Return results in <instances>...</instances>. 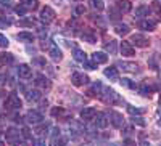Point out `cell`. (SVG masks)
<instances>
[{
    "label": "cell",
    "mask_w": 161,
    "mask_h": 146,
    "mask_svg": "<svg viewBox=\"0 0 161 146\" xmlns=\"http://www.w3.org/2000/svg\"><path fill=\"white\" fill-rule=\"evenodd\" d=\"M55 11H53L50 7H44L42 10H40V19H42L44 23H52L55 21Z\"/></svg>",
    "instance_id": "8992f818"
},
{
    "label": "cell",
    "mask_w": 161,
    "mask_h": 146,
    "mask_svg": "<svg viewBox=\"0 0 161 146\" xmlns=\"http://www.w3.org/2000/svg\"><path fill=\"white\" fill-rule=\"evenodd\" d=\"M127 112L132 114V116H140V114H143V109L134 108V106H127Z\"/></svg>",
    "instance_id": "8d00e7d4"
},
{
    "label": "cell",
    "mask_w": 161,
    "mask_h": 146,
    "mask_svg": "<svg viewBox=\"0 0 161 146\" xmlns=\"http://www.w3.org/2000/svg\"><path fill=\"white\" fill-rule=\"evenodd\" d=\"M93 121H95V127H100V128H105L108 125V119H106V114H103V112H97Z\"/></svg>",
    "instance_id": "30bf717a"
},
{
    "label": "cell",
    "mask_w": 161,
    "mask_h": 146,
    "mask_svg": "<svg viewBox=\"0 0 161 146\" xmlns=\"http://www.w3.org/2000/svg\"><path fill=\"white\" fill-rule=\"evenodd\" d=\"M121 53H123L124 56H134V48L130 45V42H121Z\"/></svg>",
    "instance_id": "e0dca14e"
},
{
    "label": "cell",
    "mask_w": 161,
    "mask_h": 146,
    "mask_svg": "<svg viewBox=\"0 0 161 146\" xmlns=\"http://www.w3.org/2000/svg\"><path fill=\"white\" fill-rule=\"evenodd\" d=\"M92 60L95 64H103V63L108 61V56H106L103 51H95V53H92Z\"/></svg>",
    "instance_id": "2e32d148"
},
{
    "label": "cell",
    "mask_w": 161,
    "mask_h": 146,
    "mask_svg": "<svg viewBox=\"0 0 161 146\" xmlns=\"http://www.w3.org/2000/svg\"><path fill=\"white\" fill-rule=\"evenodd\" d=\"M139 91H140V95H143V96H150L152 91H153V87L148 85L147 82H143V84L139 87Z\"/></svg>",
    "instance_id": "cb8c5ba5"
},
{
    "label": "cell",
    "mask_w": 161,
    "mask_h": 146,
    "mask_svg": "<svg viewBox=\"0 0 161 146\" xmlns=\"http://www.w3.org/2000/svg\"><path fill=\"white\" fill-rule=\"evenodd\" d=\"M36 85L40 88H50V81L44 76H37L36 77Z\"/></svg>",
    "instance_id": "ffe728a7"
},
{
    "label": "cell",
    "mask_w": 161,
    "mask_h": 146,
    "mask_svg": "<svg viewBox=\"0 0 161 146\" xmlns=\"http://www.w3.org/2000/svg\"><path fill=\"white\" fill-rule=\"evenodd\" d=\"M80 39H82L84 42H87V44H95L97 42V35L93 34L90 29H87V31H84L82 34H80Z\"/></svg>",
    "instance_id": "9a60e30c"
},
{
    "label": "cell",
    "mask_w": 161,
    "mask_h": 146,
    "mask_svg": "<svg viewBox=\"0 0 161 146\" xmlns=\"http://www.w3.org/2000/svg\"><path fill=\"white\" fill-rule=\"evenodd\" d=\"M150 10H152V11H155L158 16H161V2H153Z\"/></svg>",
    "instance_id": "74e56055"
},
{
    "label": "cell",
    "mask_w": 161,
    "mask_h": 146,
    "mask_svg": "<svg viewBox=\"0 0 161 146\" xmlns=\"http://www.w3.org/2000/svg\"><path fill=\"white\" fill-rule=\"evenodd\" d=\"M159 82H161V72H159Z\"/></svg>",
    "instance_id": "db71d44e"
},
{
    "label": "cell",
    "mask_w": 161,
    "mask_h": 146,
    "mask_svg": "<svg viewBox=\"0 0 161 146\" xmlns=\"http://www.w3.org/2000/svg\"><path fill=\"white\" fill-rule=\"evenodd\" d=\"M108 117H110V122L113 124L114 128H121V127L124 125V117H123V114H119V112H116V111H110Z\"/></svg>",
    "instance_id": "5b68a950"
},
{
    "label": "cell",
    "mask_w": 161,
    "mask_h": 146,
    "mask_svg": "<svg viewBox=\"0 0 161 146\" xmlns=\"http://www.w3.org/2000/svg\"><path fill=\"white\" fill-rule=\"evenodd\" d=\"M121 85H124V87H127V88H136V87H137L134 82H130V79H123V81H121Z\"/></svg>",
    "instance_id": "f35d334b"
},
{
    "label": "cell",
    "mask_w": 161,
    "mask_h": 146,
    "mask_svg": "<svg viewBox=\"0 0 161 146\" xmlns=\"http://www.w3.org/2000/svg\"><path fill=\"white\" fill-rule=\"evenodd\" d=\"M13 55L11 53H2V55H0V64H11L13 63Z\"/></svg>",
    "instance_id": "4316f807"
},
{
    "label": "cell",
    "mask_w": 161,
    "mask_h": 146,
    "mask_svg": "<svg viewBox=\"0 0 161 146\" xmlns=\"http://www.w3.org/2000/svg\"><path fill=\"white\" fill-rule=\"evenodd\" d=\"M39 37L40 39H45L47 37V31L45 29H39Z\"/></svg>",
    "instance_id": "7dc6e473"
},
{
    "label": "cell",
    "mask_w": 161,
    "mask_h": 146,
    "mask_svg": "<svg viewBox=\"0 0 161 146\" xmlns=\"http://www.w3.org/2000/svg\"><path fill=\"white\" fill-rule=\"evenodd\" d=\"M42 119H44V116L39 111H29L28 114H26V121H28L29 124H40Z\"/></svg>",
    "instance_id": "9c48e42d"
},
{
    "label": "cell",
    "mask_w": 161,
    "mask_h": 146,
    "mask_svg": "<svg viewBox=\"0 0 161 146\" xmlns=\"http://www.w3.org/2000/svg\"><path fill=\"white\" fill-rule=\"evenodd\" d=\"M116 8L121 13H129L132 10V5H130L129 0H118V2H116Z\"/></svg>",
    "instance_id": "5bb4252c"
},
{
    "label": "cell",
    "mask_w": 161,
    "mask_h": 146,
    "mask_svg": "<svg viewBox=\"0 0 161 146\" xmlns=\"http://www.w3.org/2000/svg\"><path fill=\"white\" fill-rule=\"evenodd\" d=\"M48 55H50V58H52L53 61H61V58H63L61 50H60L55 44H53V42L48 44Z\"/></svg>",
    "instance_id": "52a82bcc"
},
{
    "label": "cell",
    "mask_w": 161,
    "mask_h": 146,
    "mask_svg": "<svg viewBox=\"0 0 161 146\" xmlns=\"http://www.w3.org/2000/svg\"><path fill=\"white\" fill-rule=\"evenodd\" d=\"M74 11H76V15H84V13H86V7L84 5H77Z\"/></svg>",
    "instance_id": "f6af8a7d"
},
{
    "label": "cell",
    "mask_w": 161,
    "mask_h": 146,
    "mask_svg": "<svg viewBox=\"0 0 161 146\" xmlns=\"http://www.w3.org/2000/svg\"><path fill=\"white\" fill-rule=\"evenodd\" d=\"M119 68H123V71H127V72H137L139 71V66L136 63H127V61H119L118 63Z\"/></svg>",
    "instance_id": "7c38bea8"
},
{
    "label": "cell",
    "mask_w": 161,
    "mask_h": 146,
    "mask_svg": "<svg viewBox=\"0 0 161 146\" xmlns=\"http://www.w3.org/2000/svg\"><path fill=\"white\" fill-rule=\"evenodd\" d=\"M71 82H73L76 87H80V85H86V84L89 82V77L84 76L82 72H74V74L71 76Z\"/></svg>",
    "instance_id": "ba28073f"
},
{
    "label": "cell",
    "mask_w": 161,
    "mask_h": 146,
    "mask_svg": "<svg viewBox=\"0 0 161 146\" xmlns=\"http://www.w3.org/2000/svg\"><path fill=\"white\" fill-rule=\"evenodd\" d=\"M63 112H64L63 108H53L52 109V116L53 117H60V116H63Z\"/></svg>",
    "instance_id": "b9f144b4"
},
{
    "label": "cell",
    "mask_w": 161,
    "mask_h": 146,
    "mask_svg": "<svg viewBox=\"0 0 161 146\" xmlns=\"http://www.w3.org/2000/svg\"><path fill=\"white\" fill-rule=\"evenodd\" d=\"M15 11L18 13V15H24V13L28 11V8H26L24 5H19V7H16V8H15Z\"/></svg>",
    "instance_id": "bcb514c9"
},
{
    "label": "cell",
    "mask_w": 161,
    "mask_h": 146,
    "mask_svg": "<svg viewBox=\"0 0 161 146\" xmlns=\"http://www.w3.org/2000/svg\"><path fill=\"white\" fill-rule=\"evenodd\" d=\"M105 50L110 53V55H114L116 53V50H118V47H116V42L114 40H110L108 44H105Z\"/></svg>",
    "instance_id": "4dcf8cb0"
},
{
    "label": "cell",
    "mask_w": 161,
    "mask_h": 146,
    "mask_svg": "<svg viewBox=\"0 0 161 146\" xmlns=\"http://www.w3.org/2000/svg\"><path fill=\"white\" fill-rule=\"evenodd\" d=\"M0 119H2V116H0Z\"/></svg>",
    "instance_id": "9f6ffc18"
},
{
    "label": "cell",
    "mask_w": 161,
    "mask_h": 146,
    "mask_svg": "<svg viewBox=\"0 0 161 146\" xmlns=\"http://www.w3.org/2000/svg\"><path fill=\"white\" fill-rule=\"evenodd\" d=\"M18 24L21 26V28H28V26H34L36 21H34V18H24V19H19Z\"/></svg>",
    "instance_id": "836d02e7"
},
{
    "label": "cell",
    "mask_w": 161,
    "mask_h": 146,
    "mask_svg": "<svg viewBox=\"0 0 161 146\" xmlns=\"http://www.w3.org/2000/svg\"><path fill=\"white\" fill-rule=\"evenodd\" d=\"M32 64H34V66H40V68H45L47 61H45V58H42V56H36V58L32 60Z\"/></svg>",
    "instance_id": "e575fe53"
},
{
    "label": "cell",
    "mask_w": 161,
    "mask_h": 146,
    "mask_svg": "<svg viewBox=\"0 0 161 146\" xmlns=\"http://www.w3.org/2000/svg\"><path fill=\"white\" fill-rule=\"evenodd\" d=\"M11 18H7V16H0V28H8L11 26Z\"/></svg>",
    "instance_id": "d590c367"
},
{
    "label": "cell",
    "mask_w": 161,
    "mask_h": 146,
    "mask_svg": "<svg viewBox=\"0 0 161 146\" xmlns=\"http://www.w3.org/2000/svg\"><path fill=\"white\" fill-rule=\"evenodd\" d=\"M5 81H7V76L0 74V85H3V84H5Z\"/></svg>",
    "instance_id": "681fc988"
},
{
    "label": "cell",
    "mask_w": 161,
    "mask_h": 146,
    "mask_svg": "<svg viewBox=\"0 0 161 146\" xmlns=\"http://www.w3.org/2000/svg\"><path fill=\"white\" fill-rule=\"evenodd\" d=\"M16 37H18V40H21V42H32L34 40V35L31 32H19Z\"/></svg>",
    "instance_id": "d4e9b609"
},
{
    "label": "cell",
    "mask_w": 161,
    "mask_h": 146,
    "mask_svg": "<svg viewBox=\"0 0 161 146\" xmlns=\"http://www.w3.org/2000/svg\"><path fill=\"white\" fill-rule=\"evenodd\" d=\"M114 32L119 34V35H126V34H129V26L124 24V23H118L114 26Z\"/></svg>",
    "instance_id": "7402d4cb"
},
{
    "label": "cell",
    "mask_w": 161,
    "mask_h": 146,
    "mask_svg": "<svg viewBox=\"0 0 161 146\" xmlns=\"http://www.w3.org/2000/svg\"><path fill=\"white\" fill-rule=\"evenodd\" d=\"M105 77H108L110 81L116 82V81H119V72H118L116 68H106L105 69Z\"/></svg>",
    "instance_id": "d6986e66"
},
{
    "label": "cell",
    "mask_w": 161,
    "mask_h": 146,
    "mask_svg": "<svg viewBox=\"0 0 161 146\" xmlns=\"http://www.w3.org/2000/svg\"><path fill=\"white\" fill-rule=\"evenodd\" d=\"M21 106H23V103H21V100H19V96L16 93H10L7 96V100H5V108L7 109L18 111V109H21Z\"/></svg>",
    "instance_id": "3957f363"
},
{
    "label": "cell",
    "mask_w": 161,
    "mask_h": 146,
    "mask_svg": "<svg viewBox=\"0 0 161 146\" xmlns=\"http://www.w3.org/2000/svg\"><path fill=\"white\" fill-rule=\"evenodd\" d=\"M11 2H13V0H0V3H2L3 7H7V5H10Z\"/></svg>",
    "instance_id": "f907efd6"
},
{
    "label": "cell",
    "mask_w": 161,
    "mask_h": 146,
    "mask_svg": "<svg viewBox=\"0 0 161 146\" xmlns=\"http://www.w3.org/2000/svg\"><path fill=\"white\" fill-rule=\"evenodd\" d=\"M132 122H134V124H137V125H140V127L145 125V121H143L140 116H134V117H132Z\"/></svg>",
    "instance_id": "ab89813d"
},
{
    "label": "cell",
    "mask_w": 161,
    "mask_h": 146,
    "mask_svg": "<svg viewBox=\"0 0 161 146\" xmlns=\"http://www.w3.org/2000/svg\"><path fill=\"white\" fill-rule=\"evenodd\" d=\"M152 10L148 8V7H139L137 10H136V16L137 18H143V16H148V13H150Z\"/></svg>",
    "instance_id": "f1b7e54d"
},
{
    "label": "cell",
    "mask_w": 161,
    "mask_h": 146,
    "mask_svg": "<svg viewBox=\"0 0 161 146\" xmlns=\"http://www.w3.org/2000/svg\"><path fill=\"white\" fill-rule=\"evenodd\" d=\"M23 5L28 10H36L39 7V2H37V0H23Z\"/></svg>",
    "instance_id": "d6a6232c"
},
{
    "label": "cell",
    "mask_w": 161,
    "mask_h": 146,
    "mask_svg": "<svg viewBox=\"0 0 161 146\" xmlns=\"http://www.w3.org/2000/svg\"><path fill=\"white\" fill-rule=\"evenodd\" d=\"M69 127H73V130H71V128H69V130L73 132V133H74V135H77V133H80V132H84V127H82V125H80V122H77V121H73Z\"/></svg>",
    "instance_id": "f546056e"
},
{
    "label": "cell",
    "mask_w": 161,
    "mask_h": 146,
    "mask_svg": "<svg viewBox=\"0 0 161 146\" xmlns=\"http://www.w3.org/2000/svg\"><path fill=\"white\" fill-rule=\"evenodd\" d=\"M82 64L86 66L87 69H95V64H93V63H87V61H86V63H82Z\"/></svg>",
    "instance_id": "c3c4849f"
},
{
    "label": "cell",
    "mask_w": 161,
    "mask_h": 146,
    "mask_svg": "<svg viewBox=\"0 0 161 146\" xmlns=\"http://www.w3.org/2000/svg\"><path fill=\"white\" fill-rule=\"evenodd\" d=\"M5 138L10 144H21L24 141V137H23V132H19L18 128L15 127H8L7 132H5Z\"/></svg>",
    "instance_id": "6da1fadb"
},
{
    "label": "cell",
    "mask_w": 161,
    "mask_h": 146,
    "mask_svg": "<svg viewBox=\"0 0 161 146\" xmlns=\"http://www.w3.org/2000/svg\"><path fill=\"white\" fill-rule=\"evenodd\" d=\"M2 93H3V91H0V96H2Z\"/></svg>",
    "instance_id": "11a10c76"
},
{
    "label": "cell",
    "mask_w": 161,
    "mask_h": 146,
    "mask_svg": "<svg viewBox=\"0 0 161 146\" xmlns=\"http://www.w3.org/2000/svg\"><path fill=\"white\" fill-rule=\"evenodd\" d=\"M103 90V87H102V84L100 82H95L92 85V88L89 90V95H92V96H95V95H100V91Z\"/></svg>",
    "instance_id": "83f0119b"
},
{
    "label": "cell",
    "mask_w": 161,
    "mask_h": 146,
    "mask_svg": "<svg viewBox=\"0 0 161 146\" xmlns=\"http://www.w3.org/2000/svg\"><path fill=\"white\" fill-rule=\"evenodd\" d=\"M48 128H50L48 124H42V125H39V127H37L36 132H37V135H39V137H42V138H44V137L48 135Z\"/></svg>",
    "instance_id": "484cf974"
},
{
    "label": "cell",
    "mask_w": 161,
    "mask_h": 146,
    "mask_svg": "<svg viewBox=\"0 0 161 146\" xmlns=\"http://www.w3.org/2000/svg\"><path fill=\"white\" fill-rule=\"evenodd\" d=\"M130 44H134L136 47H140V48H145V47L150 45V40L145 35H142V34H134L130 37Z\"/></svg>",
    "instance_id": "277c9868"
},
{
    "label": "cell",
    "mask_w": 161,
    "mask_h": 146,
    "mask_svg": "<svg viewBox=\"0 0 161 146\" xmlns=\"http://www.w3.org/2000/svg\"><path fill=\"white\" fill-rule=\"evenodd\" d=\"M139 28L143 29V31L152 32V31H155V28H156V23L152 21V19H142V21H139Z\"/></svg>",
    "instance_id": "8fae6325"
},
{
    "label": "cell",
    "mask_w": 161,
    "mask_h": 146,
    "mask_svg": "<svg viewBox=\"0 0 161 146\" xmlns=\"http://www.w3.org/2000/svg\"><path fill=\"white\" fill-rule=\"evenodd\" d=\"M18 74H19V77H23V79H29L31 74H32L31 66H29V64H19V66H18Z\"/></svg>",
    "instance_id": "4fadbf2b"
},
{
    "label": "cell",
    "mask_w": 161,
    "mask_h": 146,
    "mask_svg": "<svg viewBox=\"0 0 161 146\" xmlns=\"http://www.w3.org/2000/svg\"><path fill=\"white\" fill-rule=\"evenodd\" d=\"M0 16H5V15H3V10H0Z\"/></svg>",
    "instance_id": "816d5d0a"
},
{
    "label": "cell",
    "mask_w": 161,
    "mask_h": 146,
    "mask_svg": "<svg viewBox=\"0 0 161 146\" xmlns=\"http://www.w3.org/2000/svg\"><path fill=\"white\" fill-rule=\"evenodd\" d=\"M159 106H161V95H159Z\"/></svg>",
    "instance_id": "f5cc1de1"
},
{
    "label": "cell",
    "mask_w": 161,
    "mask_h": 146,
    "mask_svg": "<svg viewBox=\"0 0 161 146\" xmlns=\"http://www.w3.org/2000/svg\"><path fill=\"white\" fill-rule=\"evenodd\" d=\"M95 114H97V111L93 108H84L80 111V117H82L84 121H92V119L95 117Z\"/></svg>",
    "instance_id": "ac0fdd59"
},
{
    "label": "cell",
    "mask_w": 161,
    "mask_h": 146,
    "mask_svg": "<svg viewBox=\"0 0 161 146\" xmlns=\"http://www.w3.org/2000/svg\"><path fill=\"white\" fill-rule=\"evenodd\" d=\"M73 56H74V60L79 61V63H86V61H87V55H86L82 50H79V48H74Z\"/></svg>",
    "instance_id": "603a6c76"
},
{
    "label": "cell",
    "mask_w": 161,
    "mask_h": 146,
    "mask_svg": "<svg viewBox=\"0 0 161 146\" xmlns=\"http://www.w3.org/2000/svg\"><path fill=\"white\" fill-rule=\"evenodd\" d=\"M89 2H90V7H92L93 10H97V11H102V10L105 8V5H103L102 0H89Z\"/></svg>",
    "instance_id": "1f68e13d"
},
{
    "label": "cell",
    "mask_w": 161,
    "mask_h": 146,
    "mask_svg": "<svg viewBox=\"0 0 161 146\" xmlns=\"http://www.w3.org/2000/svg\"><path fill=\"white\" fill-rule=\"evenodd\" d=\"M8 39L3 35V34H0V47H2V48H5V47H8Z\"/></svg>",
    "instance_id": "ee69618b"
},
{
    "label": "cell",
    "mask_w": 161,
    "mask_h": 146,
    "mask_svg": "<svg viewBox=\"0 0 161 146\" xmlns=\"http://www.w3.org/2000/svg\"><path fill=\"white\" fill-rule=\"evenodd\" d=\"M21 132H23V137H24L26 140H31V141H34V140H32V135H31V130H29V128H26V127H24Z\"/></svg>",
    "instance_id": "60d3db41"
},
{
    "label": "cell",
    "mask_w": 161,
    "mask_h": 146,
    "mask_svg": "<svg viewBox=\"0 0 161 146\" xmlns=\"http://www.w3.org/2000/svg\"><path fill=\"white\" fill-rule=\"evenodd\" d=\"M121 15H123V13H121V11H119L118 8H116V10H111V11H110V18H111V19H118V18H119Z\"/></svg>",
    "instance_id": "7bdbcfd3"
},
{
    "label": "cell",
    "mask_w": 161,
    "mask_h": 146,
    "mask_svg": "<svg viewBox=\"0 0 161 146\" xmlns=\"http://www.w3.org/2000/svg\"><path fill=\"white\" fill-rule=\"evenodd\" d=\"M40 96H42V93H40L39 90H28L26 91V98H28V101H37L40 100Z\"/></svg>",
    "instance_id": "44dd1931"
},
{
    "label": "cell",
    "mask_w": 161,
    "mask_h": 146,
    "mask_svg": "<svg viewBox=\"0 0 161 146\" xmlns=\"http://www.w3.org/2000/svg\"><path fill=\"white\" fill-rule=\"evenodd\" d=\"M100 98L106 103V104H118L121 101V98L118 96V93L113 90V88H103L102 93H100Z\"/></svg>",
    "instance_id": "7a4b0ae2"
}]
</instances>
